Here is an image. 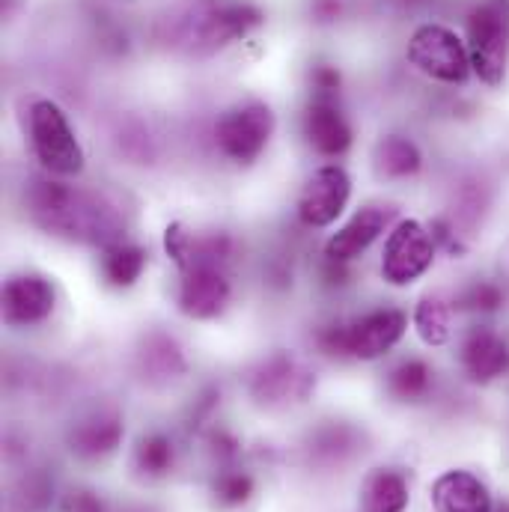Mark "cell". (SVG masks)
<instances>
[{"instance_id": "ac0fdd59", "label": "cell", "mask_w": 509, "mask_h": 512, "mask_svg": "<svg viewBox=\"0 0 509 512\" xmlns=\"http://www.w3.org/2000/svg\"><path fill=\"white\" fill-rule=\"evenodd\" d=\"M408 501V480L393 468H376L361 486V512H405Z\"/></svg>"}, {"instance_id": "2e32d148", "label": "cell", "mask_w": 509, "mask_h": 512, "mask_svg": "<svg viewBox=\"0 0 509 512\" xmlns=\"http://www.w3.org/2000/svg\"><path fill=\"white\" fill-rule=\"evenodd\" d=\"M307 387H310V376L292 358H283V355L265 361L251 379V393L265 405L289 402L295 396H304Z\"/></svg>"}, {"instance_id": "ba28073f", "label": "cell", "mask_w": 509, "mask_h": 512, "mask_svg": "<svg viewBox=\"0 0 509 512\" xmlns=\"http://www.w3.org/2000/svg\"><path fill=\"white\" fill-rule=\"evenodd\" d=\"M435 262V236L420 221H399L382 254V277L390 286H408L420 280Z\"/></svg>"}, {"instance_id": "7a4b0ae2", "label": "cell", "mask_w": 509, "mask_h": 512, "mask_svg": "<svg viewBox=\"0 0 509 512\" xmlns=\"http://www.w3.org/2000/svg\"><path fill=\"white\" fill-rule=\"evenodd\" d=\"M259 21L251 0H194L179 21V39L194 54H212L245 39Z\"/></svg>"}, {"instance_id": "484cf974", "label": "cell", "mask_w": 509, "mask_h": 512, "mask_svg": "<svg viewBox=\"0 0 509 512\" xmlns=\"http://www.w3.org/2000/svg\"><path fill=\"white\" fill-rule=\"evenodd\" d=\"M352 444H355L352 429H346V426H331V429H322V432L316 435V441H313V456L334 462V459H343V456L352 450Z\"/></svg>"}, {"instance_id": "cb8c5ba5", "label": "cell", "mask_w": 509, "mask_h": 512, "mask_svg": "<svg viewBox=\"0 0 509 512\" xmlns=\"http://www.w3.org/2000/svg\"><path fill=\"white\" fill-rule=\"evenodd\" d=\"M143 370H146V373H155V376H161V379L176 376V373L182 370V355H179L176 343L167 340V337H155L152 343H146Z\"/></svg>"}, {"instance_id": "ffe728a7", "label": "cell", "mask_w": 509, "mask_h": 512, "mask_svg": "<svg viewBox=\"0 0 509 512\" xmlns=\"http://www.w3.org/2000/svg\"><path fill=\"white\" fill-rule=\"evenodd\" d=\"M146 265V254L131 245V242H114L108 248H102V274L111 286H134L143 274Z\"/></svg>"}, {"instance_id": "52a82bcc", "label": "cell", "mask_w": 509, "mask_h": 512, "mask_svg": "<svg viewBox=\"0 0 509 512\" xmlns=\"http://www.w3.org/2000/svg\"><path fill=\"white\" fill-rule=\"evenodd\" d=\"M274 134V111L265 102H245L230 108L218 126H215V143L221 155H227L236 164H254L265 152L268 140Z\"/></svg>"}, {"instance_id": "e0dca14e", "label": "cell", "mask_w": 509, "mask_h": 512, "mask_svg": "<svg viewBox=\"0 0 509 512\" xmlns=\"http://www.w3.org/2000/svg\"><path fill=\"white\" fill-rule=\"evenodd\" d=\"M123 435H126L123 417L99 411V414L75 423V429L69 432V447L81 459H102V456H111L123 444Z\"/></svg>"}, {"instance_id": "f1b7e54d", "label": "cell", "mask_w": 509, "mask_h": 512, "mask_svg": "<svg viewBox=\"0 0 509 512\" xmlns=\"http://www.w3.org/2000/svg\"><path fill=\"white\" fill-rule=\"evenodd\" d=\"M66 510L69 512H108L102 498L93 495V492H72L69 501H66Z\"/></svg>"}, {"instance_id": "7c38bea8", "label": "cell", "mask_w": 509, "mask_h": 512, "mask_svg": "<svg viewBox=\"0 0 509 512\" xmlns=\"http://www.w3.org/2000/svg\"><path fill=\"white\" fill-rule=\"evenodd\" d=\"M54 310V286L39 274H18L9 277L3 286V322L18 325H36L48 319Z\"/></svg>"}, {"instance_id": "5b68a950", "label": "cell", "mask_w": 509, "mask_h": 512, "mask_svg": "<svg viewBox=\"0 0 509 512\" xmlns=\"http://www.w3.org/2000/svg\"><path fill=\"white\" fill-rule=\"evenodd\" d=\"M468 51L474 75L498 87L509 69V0H483L468 15Z\"/></svg>"}, {"instance_id": "277c9868", "label": "cell", "mask_w": 509, "mask_h": 512, "mask_svg": "<svg viewBox=\"0 0 509 512\" xmlns=\"http://www.w3.org/2000/svg\"><path fill=\"white\" fill-rule=\"evenodd\" d=\"M30 146L39 164L54 176H78L84 170V149L69 126L66 111L51 99H36L27 111Z\"/></svg>"}, {"instance_id": "9a60e30c", "label": "cell", "mask_w": 509, "mask_h": 512, "mask_svg": "<svg viewBox=\"0 0 509 512\" xmlns=\"http://www.w3.org/2000/svg\"><path fill=\"white\" fill-rule=\"evenodd\" d=\"M435 512H492L489 489L471 471H447L432 486Z\"/></svg>"}, {"instance_id": "83f0119b", "label": "cell", "mask_w": 509, "mask_h": 512, "mask_svg": "<svg viewBox=\"0 0 509 512\" xmlns=\"http://www.w3.org/2000/svg\"><path fill=\"white\" fill-rule=\"evenodd\" d=\"M462 304L471 310H495L501 304V289L492 283H477L462 295Z\"/></svg>"}, {"instance_id": "3957f363", "label": "cell", "mask_w": 509, "mask_h": 512, "mask_svg": "<svg viewBox=\"0 0 509 512\" xmlns=\"http://www.w3.org/2000/svg\"><path fill=\"white\" fill-rule=\"evenodd\" d=\"M408 319L402 310H373L352 322L331 325L319 331L316 343L331 358H355V361H376L387 355L405 334Z\"/></svg>"}, {"instance_id": "5bb4252c", "label": "cell", "mask_w": 509, "mask_h": 512, "mask_svg": "<svg viewBox=\"0 0 509 512\" xmlns=\"http://www.w3.org/2000/svg\"><path fill=\"white\" fill-rule=\"evenodd\" d=\"M462 370L477 384L501 379L509 370V346L489 328H474L462 343Z\"/></svg>"}, {"instance_id": "6da1fadb", "label": "cell", "mask_w": 509, "mask_h": 512, "mask_svg": "<svg viewBox=\"0 0 509 512\" xmlns=\"http://www.w3.org/2000/svg\"><path fill=\"white\" fill-rule=\"evenodd\" d=\"M27 203H30L33 221L54 236L93 242L102 248L123 242V224H120L117 209L108 206L96 194L78 191L63 182L39 179L33 182Z\"/></svg>"}, {"instance_id": "4dcf8cb0", "label": "cell", "mask_w": 509, "mask_h": 512, "mask_svg": "<svg viewBox=\"0 0 509 512\" xmlns=\"http://www.w3.org/2000/svg\"><path fill=\"white\" fill-rule=\"evenodd\" d=\"M498 512H509V507H501V510H498Z\"/></svg>"}, {"instance_id": "7402d4cb", "label": "cell", "mask_w": 509, "mask_h": 512, "mask_svg": "<svg viewBox=\"0 0 509 512\" xmlns=\"http://www.w3.org/2000/svg\"><path fill=\"white\" fill-rule=\"evenodd\" d=\"M429 384H432V370H429L423 361H417V358L402 361V364L393 367L390 376H387V390H390L396 399H402V402L420 399V396L429 390Z\"/></svg>"}, {"instance_id": "9c48e42d", "label": "cell", "mask_w": 509, "mask_h": 512, "mask_svg": "<svg viewBox=\"0 0 509 512\" xmlns=\"http://www.w3.org/2000/svg\"><path fill=\"white\" fill-rule=\"evenodd\" d=\"M349 197H352L349 173L337 164H325L307 179L298 200V218L307 227H328L343 215Z\"/></svg>"}, {"instance_id": "d6986e66", "label": "cell", "mask_w": 509, "mask_h": 512, "mask_svg": "<svg viewBox=\"0 0 509 512\" xmlns=\"http://www.w3.org/2000/svg\"><path fill=\"white\" fill-rule=\"evenodd\" d=\"M420 164H423L420 149L408 137H402V134H387L376 146V167L387 179L414 176L420 170Z\"/></svg>"}, {"instance_id": "4316f807", "label": "cell", "mask_w": 509, "mask_h": 512, "mask_svg": "<svg viewBox=\"0 0 509 512\" xmlns=\"http://www.w3.org/2000/svg\"><path fill=\"white\" fill-rule=\"evenodd\" d=\"M310 96H322V99H337L340 96V72L334 66H316L310 75Z\"/></svg>"}, {"instance_id": "4fadbf2b", "label": "cell", "mask_w": 509, "mask_h": 512, "mask_svg": "<svg viewBox=\"0 0 509 512\" xmlns=\"http://www.w3.org/2000/svg\"><path fill=\"white\" fill-rule=\"evenodd\" d=\"M396 218V209L390 206H364L340 233H334L325 245L328 262H349L355 256H361L384 230L390 227V221Z\"/></svg>"}, {"instance_id": "44dd1931", "label": "cell", "mask_w": 509, "mask_h": 512, "mask_svg": "<svg viewBox=\"0 0 509 512\" xmlns=\"http://www.w3.org/2000/svg\"><path fill=\"white\" fill-rule=\"evenodd\" d=\"M414 331L426 346H444L450 340V307L441 298H420L414 307Z\"/></svg>"}, {"instance_id": "8992f818", "label": "cell", "mask_w": 509, "mask_h": 512, "mask_svg": "<svg viewBox=\"0 0 509 512\" xmlns=\"http://www.w3.org/2000/svg\"><path fill=\"white\" fill-rule=\"evenodd\" d=\"M408 63L441 84H465L474 72L468 42H462V36L444 24H420L411 33Z\"/></svg>"}, {"instance_id": "30bf717a", "label": "cell", "mask_w": 509, "mask_h": 512, "mask_svg": "<svg viewBox=\"0 0 509 512\" xmlns=\"http://www.w3.org/2000/svg\"><path fill=\"white\" fill-rule=\"evenodd\" d=\"M230 304V280L224 265L215 262H188L182 265L179 283V310L191 319H215Z\"/></svg>"}, {"instance_id": "8fae6325", "label": "cell", "mask_w": 509, "mask_h": 512, "mask_svg": "<svg viewBox=\"0 0 509 512\" xmlns=\"http://www.w3.org/2000/svg\"><path fill=\"white\" fill-rule=\"evenodd\" d=\"M301 131L310 149L325 158H337L352 146V126L346 114L340 111L337 99L310 96L304 117H301Z\"/></svg>"}, {"instance_id": "603a6c76", "label": "cell", "mask_w": 509, "mask_h": 512, "mask_svg": "<svg viewBox=\"0 0 509 512\" xmlns=\"http://www.w3.org/2000/svg\"><path fill=\"white\" fill-rule=\"evenodd\" d=\"M173 459H176V450H173V441L167 435L143 438L137 444V453H134L137 471L146 474V477H164L173 468Z\"/></svg>"}, {"instance_id": "d4e9b609", "label": "cell", "mask_w": 509, "mask_h": 512, "mask_svg": "<svg viewBox=\"0 0 509 512\" xmlns=\"http://www.w3.org/2000/svg\"><path fill=\"white\" fill-rule=\"evenodd\" d=\"M254 495V480L245 471H224L215 480V498L221 507H242Z\"/></svg>"}, {"instance_id": "f546056e", "label": "cell", "mask_w": 509, "mask_h": 512, "mask_svg": "<svg viewBox=\"0 0 509 512\" xmlns=\"http://www.w3.org/2000/svg\"><path fill=\"white\" fill-rule=\"evenodd\" d=\"M349 0H313V12L319 15V21H334L337 15H343Z\"/></svg>"}]
</instances>
